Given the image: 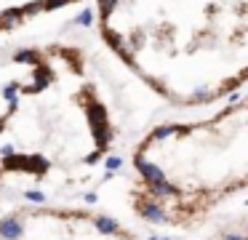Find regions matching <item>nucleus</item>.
Returning a JSON list of instances; mask_svg holds the SVG:
<instances>
[{"label": "nucleus", "instance_id": "nucleus-2", "mask_svg": "<svg viewBox=\"0 0 248 240\" xmlns=\"http://www.w3.org/2000/svg\"><path fill=\"white\" fill-rule=\"evenodd\" d=\"M131 211L150 229L192 232L232 197L243 200L248 171L246 99L214 117L157 126L136 144Z\"/></svg>", "mask_w": 248, "mask_h": 240}, {"label": "nucleus", "instance_id": "nucleus-3", "mask_svg": "<svg viewBox=\"0 0 248 240\" xmlns=\"http://www.w3.org/2000/svg\"><path fill=\"white\" fill-rule=\"evenodd\" d=\"M0 240H141L118 216L93 206L24 200L0 187Z\"/></svg>", "mask_w": 248, "mask_h": 240}, {"label": "nucleus", "instance_id": "nucleus-1", "mask_svg": "<svg viewBox=\"0 0 248 240\" xmlns=\"http://www.w3.org/2000/svg\"><path fill=\"white\" fill-rule=\"evenodd\" d=\"M96 27L104 46L168 104L243 94L248 0H96Z\"/></svg>", "mask_w": 248, "mask_h": 240}, {"label": "nucleus", "instance_id": "nucleus-4", "mask_svg": "<svg viewBox=\"0 0 248 240\" xmlns=\"http://www.w3.org/2000/svg\"><path fill=\"white\" fill-rule=\"evenodd\" d=\"M75 0H0V37H6L8 32H16L24 21L35 19L48 11L67 8Z\"/></svg>", "mask_w": 248, "mask_h": 240}]
</instances>
